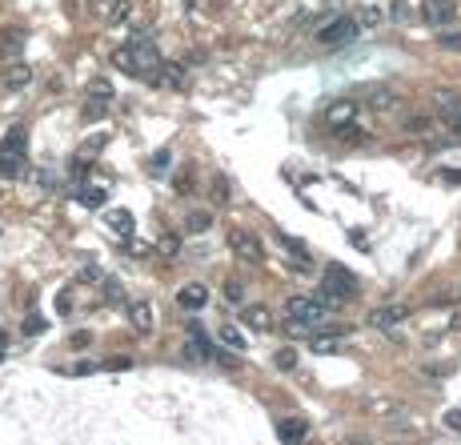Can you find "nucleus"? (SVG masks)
Instances as JSON below:
<instances>
[{
    "instance_id": "nucleus-26",
    "label": "nucleus",
    "mask_w": 461,
    "mask_h": 445,
    "mask_svg": "<svg viewBox=\"0 0 461 445\" xmlns=\"http://www.w3.org/2000/svg\"><path fill=\"white\" fill-rule=\"evenodd\" d=\"M273 361H277V369H285V373H289V369H297V349H289V345H285V349H277Z\"/></svg>"
},
{
    "instance_id": "nucleus-18",
    "label": "nucleus",
    "mask_w": 461,
    "mask_h": 445,
    "mask_svg": "<svg viewBox=\"0 0 461 445\" xmlns=\"http://www.w3.org/2000/svg\"><path fill=\"white\" fill-rule=\"evenodd\" d=\"M453 16H458L453 0H430V4H425V20H430V24H449Z\"/></svg>"
},
{
    "instance_id": "nucleus-9",
    "label": "nucleus",
    "mask_w": 461,
    "mask_h": 445,
    "mask_svg": "<svg viewBox=\"0 0 461 445\" xmlns=\"http://www.w3.org/2000/svg\"><path fill=\"white\" fill-rule=\"evenodd\" d=\"M405 317H409V305H381V309L369 313V325L373 329H398Z\"/></svg>"
},
{
    "instance_id": "nucleus-7",
    "label": "nucleus",
    "mask_w": 461,
    "mask_h": 445,
    "mask_svg": "<svg viewBox=\"0 0 461 445\" xmlns=\"http://www.w3.org/2000/svg\"><path fill=\"white\" fill-rule=\"evenodd\" d=\"M229 245H233V253H237L241 261H253V265L265 261V249H261V241H257L249 229H233V233H229Z\"/></svg>"
},
{
    "instance_id": "nucleus-25",
    "label": "nucleus",
    "mask_w": 461,
    "mask_h": 445,
    "mask_svg": "<svg viewBox=\"0 0 461 445\" xmlns=\"http://www.w3.org/2000/svg\"><path fill=\"white\" fill-rule=\"evenodd\" d=\"M209 225H213L209 213H189V217H185V233H205Z\"/></svg>"
},
{
    "instance_id": "nucleus-37",
    "label": "nucleus",
    "mask_w": 461,
    "mask_h": 445,
    "mask_svg": "<svg viewBox=\"0 0 461 445\" xmlns=\"http://www.w3.org/2000/svg\"><path fill=\"white\" fill-rule=\"evenodd\" d=\"M89 341H93V333H73V349H84Z\"/></svg>"
},
{
    "instance_id": "nucleus-22",
    "label": "nucleus",
    "mask_w": 461,
    "mask_h": 445,
    "mask_svg": "<svg viewBox=\"0 0 461 445\" xmlns=\"http://www.w3.org/2000/svg\"><path fill=\"white\" fill-rule=\"evenodd\" d=\"M105 221H109V229H116V233H133V213H128V209H109Z\"/></svg>"
},
{
    "instance_id": "nucleus-13",
    "label": "nucleus",
    "mask_w": 461,
    "mask_h": 445,
    "mask_svg": "<svg viewBox=\"0 0 461 445\" xmlns=\"http://www.w3.org/2000/svg\"><path fill=\"white\" fill-rule=\"evenodd\" d=\"M128 321H133L137 333H153L157 329V313H153L149 301H128Z\"/></svg>"
},
{
    "instance_id": "nucleus-33",
    "label": "nucleus",
    "mask_w": 461,
    "mask_h": 445,
    "mask_svg": "<svg viewBox=\"0 0 461 445\" xmlns=\"http://www.w3.org/2000/svg\"><path fill=\"white\" fill-rule=\"evenodd\" d=\"M437 176H441L446 185H461V169H437Z\"/></svg>"
},
{
    "instance_id": "nucleus-27",
    "label": "nucleus",
    "mask_w": 461,
    "mask_h": 445,
    "mask_svg": "<svg viewBox=\"0 0 461 445\" xmlns=\"http://www.w3.org/2000/svg\"><path fill=\"white\" fill-rule=\"evenodd\" d=\"M100 369L105 373H125V369H133V361L128 357H109V361H100Z\"/></svg>"
},
{
    "instance_id": "nucleus-19",
    "label": "nucleus",
    "mask_w": 461,
    "mask_h": 445,
    "mask_svg": "<svg viewBox=\"0 0 461 445\" xmlns=\"http://www.w3.org/2000/svg\"><path fill=\"white\" fill-rule=\"evenodd\" d=\"M32 84V68L29 64H13V68H8V73H4V89H29Z\"/></svg>"
},
{
    "instance_id": "nucleus-34",
    "label": "nucleus",
    "mask_w": 461,
    "mask_h": 445,
    "mask_svg": "<svg viewBox=\"0 0 461 445\" xmlns=\"http://www.w3.org/2000/svg\"><path fill=\"white\" fill-rule=\"evenodd\" d=\"M441 48H453V52H461V32H446V36H441Z\"/></svg>"
},
{
    "instance_id": "nucleus-29",
    "label": "nucleus",
    "mask_w": 461,
    "mask_h": 445,
    "mask_svg": "<svg viewBox=\"0 0 461 445\" xmlns=\"http://www.w3.org/2000/svg\"><path fill=\"white\" fill-rule=\"evenodd\" d=\"M225 297L233 305H245V289H241V281H225Z\"/></svg>"
},
{
    "instance_id": "nucleus-30",
    "label": "nucleus",
    "mask_w": 461,
    "mask_h": 445,
    "mask_svg": "<svg viewBox=\"0 0 461 445\" xmlns=\"http://www.w3.org/2000/svg\"><path fill=\"white\" fill-rule=\"evenodd\" d=\"M169 165H173V153H169V149H160L157 157H153V169H157V173H165Z\"/></svg>"
},
{
    "instance_id": "nucleus-32",
    "label": "nucleus",
    "mask_w": 461,
    "mask_h": 445,
    "mask_svg": "<svg viewBox=\"0 0 461 445\" xmlns=\"http://www.w3.org/2000/svg\"><path fill=\"white\" fill-rule=\"evenodd\" d=\"M405 128H409V133H425V128H430V116H409Z\"/></svg>"
},
{
    "instance_id": "nucleus-12",
    "label": "nucleus",
    "mask_w": 461,
    "mask_h": 445,
    "mask_svg": "<svg viewBox=\"0 0 461 445\" xmlns=\"http://www.w3.org/2000/svg\"><path fill=\"white\" fill-rule=\"evenodd\" d=\"M241 325H245L249 333H265L273 325V313L265 305H241Z\"/></svg>"
},
{
    "instance_id": "nucleus-8",
    "label": "nucleus",
    "mask_w": 461,
    "mask_h": 445,
    "mask_svg": "<svg viewBox=\"0 0 461 445\" xmlns=\"http://www.w3.org/2000/svg\"><path fill=\"white\" fill-rule=\"evenodd\" d=\"M213 357H217V345L209 341L205 329L192 325L189 333H185V361H213Z\"/></svg>"
},
{
    "instance_id": "nucleus-23",
    "label": "nucleus",
    "mask_w": 461,
    "mask_h": 445,
    "mask_svg": "<svg viewBox=\"0 0 461 445\" xmlns=\"http://www.w3.org/2000/svg\"><path fill=\"white\" fill-rule=\"evenodd\" d=\"M160 77H165V84H169V89H176V93L185 89V68H181L176 61H165V68H160Z\"/></svg>"
},
{
    "instance_id": "nucleus-36",
    "label": "nucleus",
    "mask_w": 461,
    "mask_h": 445,
    "mask_svg": "<svg viewBox=\"0 0 461 445\" xmlns=\"http://www.w3.org/2000/svg\"><path fill=\"white\" fill-rule=\"evenodd\" d=\"M80 281H100V269H96V265H84V269H80Z\"/></svg>"
},
{
    "instance_id": "nucleus-20",
    "label": "nucleus",
    "mask_w": 461,
    "mask_h": 445,
    "mask_svg": "<svg viewBox=\"0 0 461 445\" xmlns=\"http://www.w3.org/2000/svg\"><path fill=\"white\" fill-rule=\"evenodd\" d=\"M369 109H377V112L398 109V93L393 89H369Z\"/></svg>"
},
{
    "instance_id": "nucleus-21",
    "label": "nucleus",
    "mask_w": 461,
    "mask_h": 445,
    "mask_svg": "<svg viewBox=\"0 0 461 445\" xmlns=\"http://www.w3.org/2000/svg\"><path fill=\"white\" fill-rule=\"evenodd\" d=\"M105 201H109V185H84L80 189V205L96 209V205H105Z\"/></svg>"
},
{
    "instance_id": "nucleus-24",
    "label": "nucleus",
    "mask_w": 461,
    "mask_h": 445,
    "mask_svg": "<svg viewBox=\"0 0 461 445\" xmlns=\"http://www.w3.org/2000/svg\"><path fill=\"white\" fill-rule=\"evenodd\" d=\"M217 341H221V345H229L233 353H241V349H245V333H237L233 325H225V329H217Z\"/></svg>"
},
{
    "instance_id": "nucleus-2",
    "label": "nucleus",
    "mask_w": 461,
    "mask_h": 445,
    "mask_svg": "<svg viewBox=\"0 0 461 445\" xmlns=\"http://www.w3.org/2000/svg\"><path fill=\"white\" fill-rule=\"evenodd\" d=\"M24 153H29V128L13 125L4 133V141H0V176L4 181L24 176Z\"/></svg>"
},
{
    "instance_id": "nucleus-38",
    "label": "nucleus",
    "mask_w": 461,
    "mask_h": 445,
    "mask_svg": "<svg viewBox=\"0 0 461 445\" xmlns=\"http://www.w3.org/2000/svg\"><path fill=\"white\" fill-rule=\"evenodd\" d=\"M0 89H4V73H0Z\"/></svg>"
},
{
    "instance_id": "nucleus-10",
    "label": "nucleus",
    "mask_w": 461,
    "mask_h": 445,
    "mask_svg": "<svg viewBox=\"0 0 461 445\" xmlns=\"http://www.w3.org/2000/svg\"><path fill=\"white\" fill-rule=\"evenodd\" d=\"M176 305L185 309V313H201L209 305V285H201V281H189V285L176 293Z\"/></svg>"
},
{
    "instance_id": "nucleus-14",
    "label": "nucleus",
    "mask_w": 461,
    "mask_h": 445,
    "mask_svg": "<svg viewBox=\"0 0 461 445\" xmlns=\"http://www.w3.org/2000/svg\"><path fill=\"white\" fill-rule=\"evenodd\" d=\"M437 116L446 121V128L453 133V137H461V100L458 96H437Z\"/></svg>"
},
{
    "instance_id": "nucleus-15",
    "label": "nucleus",
    "mask_w": 461,
    "mask_h": 445,
    "mask_svg": "<svg viewBox=\"0 0 461 445\" xmlns=\"http://www.w3.org/2000/svg\"><path fill=\"white\" fill-rule=\"evenodd\" d=\"M309 437V421L305 417H281L277 421V442H289V445H297Z\"/></svg>"
},
{
    "instance_id": "nucleus-11",
    "label": "nucleus",
    "mask_w": 461,
    "mask_h": 445,
    "mask_svg": "<svg viewBox=\"0 0 461 445\" xmlns=\"http://www.w3.org/2000/svg\"><path fill=\"white\" fill-rule=\"evenodd\" d=\"M353 121H357V100H349V96H345V100H333V105L325 109V125L329 128H345V125H353Z\"/></svg>"
},
{
    "instance_id": "nucleus-16",
    "label": "nucleus",
    "mask_w": 461,
    "mask_h": 445,
    "mask_svg": "<svg viewBox=\"0 0 461 445\" xmlns=\"http://www.w3.org/2000/svg\"><path fill=\"white\" fill-rule=\"evenodd\" d=\"M96 13H100L105 24H125L133 16V4L128 0H96Z\"/></svg>"
},
{
    "instance_id": "nucleus-3",
    "label": "nucleus",
    "mask_w": 461,
    "mask_h": 445,
    "mask_svg": "<svg viewBox=\"0 0 461 445\" xmlns=\"http://www.w3.org/2000/svg\"><path fill=\"white\" fill-rule=\"evenodd\" d=\"M357 293V277H353L345 265H325V273H321V285H317V297L329 309H337V305H345V297H353Z\"/></svg>"
},
{
    "instance_id": "nucleus-1",
    "label": "nucleus",
    "mask_w": 461,
    "mask_h": 445,
    "mask_svg": "<svg viewBox=\"0 0 461 445\" xmlns=\"http://www.w3.org/2000/svg\"><path fill=\"white\" fill-rule=\"evenodd\" d=\"M112 61H116L121 73H128V77H137V80H153V84L160 80V68H165L157 45H153V36H133L128 45L116 48Z\"/></svg>"
},
{
    "instance_id": "nucleus-5",
    "label": "nucleus",
    "mask_w": 461,
    "mask_h": 445,
    "mask_svg": "<svg viewBox=\"0 0 461 445\" xmlns=\"http://www.w3.org/2000/svg\"><path fill=\"white\" fill-rule=\"evenodd\" d=\"M353 36H357V20H353V16H333L329 24H321V29L313 32V40H317L321 48H341V45H349Z\"/></svg>"
},
{
    "instance_id": "nucleus-6",
    "label": "nucleus",
    "mask_w": 461,
    "mask_h": 445,
    "mask_svg": "<svg viewBox=\"0 0 461 445\" xmlns=\"http://www.w3.org/2000/svg\"><path fill=\"white\" fill-rule=\"evenodd\" d=\"M289 317L305 321V325H325L329 305L321 301V297H289Z\"/></svg>"
},
{
    "instance_id": "nucleus-35",
    "label": "nucleus",
    "mask_w": 461,
    "mask_h": 445,
    "mask_svg": "<svg viewBox=\"0 0 461 445\" xmlns=\"http://www.w3.org/2000/svg\"><path fill=\"white\" fill-rule=\"evenodd\" d=\"M56 313H61V317H68V313H73V297H68V293H61V297H56Z\"/></svg>"
},
{
    "instance_id": "nucleus-31",
    "label": "nucleus",
    "mask_w": 461,
    "mask_h": 445,
    "mask_svg": "<svg viewBox=\"0 0 461 445\" xmlns=\"http://www.w3.org/2000/svg\"><path fill=\"white\" fill-rule=\"evenodd\" d=\"M157 249H160L165 257H173V253H176V237H173V233H165V237L157 241Z\"/></svg>"
},
{
    "instance_id": "nucleus-17",
    "label": "nucleus",
    "mask_w": 461,
    "mask_h": 445,
    "mask_svg": "<svg viewBox=\"0 0 461 445\" xmlns=\"http://www.w3.org/2000/svg\"><path fill=\"white\" fill-rule=\"evenodd\" d=\"M281 249H285L289 257H293V261H297V265H301V273H309V261H313V253H309V249H305V241H297L293 237V233H281Z\"/></svg>"
},
{
    "instance_id": "nucleus-28",
    "label": "nucleus",
    "mask_w": 461,
    "mask_h": 445,
    "mask_svg": "<svg viewBox=\"0 0 461 445\" xmlns=\"http://www.w3.org/2000/svg\"><path fill=\"white\" fill-rule=\"evenodd\" d=\"M441 425H446L449 433H458V437H461V409H446V417H441Z\"/></svg>"
},
{
    "instance_id": "nucleus-4",
    "label": "nucleus",
    "mask_w": 461,
    "mask_h": 445,
    "mask_svg": "<svg viewBox=\"0 0 461 445\" xmlns=\"http://www.w3.org/2000/svg\"><path fill=\"white\" fill-rule=\"evenodd\" d=\"M112 112V84L105 77L89 80V89H84V105H80V116L89 121V125H96V121H105Z\"/></svg>"
}]
</instances>
